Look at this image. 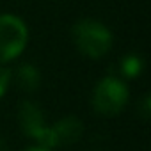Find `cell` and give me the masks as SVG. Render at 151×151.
I'll return each mask as SVG.
<instances>
[{"instance_id":"obj_1","label":"cell","mask_w":151,"mask_h":151,"mask_svg":"<svg viewBox=\"0 0 151 151\" xmlns=\"http://www.w3.org/2000/svg\"><path fill=\"white\" fill-rule=\"evenodd\" d=\"M73 43L80 53L91 59L103 57L112 46L110 30L96 20H80L73 25L71 30Z\"/></svg>"},{"instance_id":"obj_2","label":"cell","mask_w":151,"mask_h":151,"mask_svg":"<svg viewBox=\"0 0 151 151\" xmlns=\"http://www.w3.org/2000/svg\"><path fill=\"white\" fill-rule=\"evenodd\" d=\"M29 39V30L23 20L14 14H0V62L18 57Z\"/></svg>"},{"instance_id":"obj_3","label":"cell","mask_w":151,"mask_h":151,"mask_svg":"<svg viewBox=\"0 0 151 151\" xmlns=\"http://www.w3.org/2000/svg\"><path fill=\"white\" fill-rule=\"evenodd\" d=\"M128 101L126 86L116 77H105L93 93V107L101 116H117Z\"/></svg>"},{"instance_id":"obj_4","label":"cell","mask_w":151,"mask_h":151,"mask_svg":"<svg viewBox=\"0 0 151 151\" xmlns=\"http://www.w3.org/2000/svg\"><path fill=\"white\" fill-rule=\"evenodd\" d=\"M20 126L29 137L36 139L39 142V146H43L46 149H52L57 146L52 128L46 126L41 110L30 101H23L20 105Z\"/></svg>"},{"instance_id":"obj_5","label":"cell","mask_w":151,"mask_h":151,"mask_svg":"<svg viewBox=\"0 0 151 151\" xmlns=\"http://www.w3.org/2000/svg\"><path fill=\"white\" fill-rule=\"evenodd\" d=\"M52 132H53L57 146H60V144H73V142H77L78 137L82 135V123L75 116H68V117L60 119L52 128Z\"/></svg>"},{"instance_id":"obj_6","label":"cell","mask_w":151,"mask_h":151,"mask_svg":"<svg viewBox=\"0 0 151 151\" xmlns=\"http://www.w3.org/2000/svg\"><path fill=\"white\" fill-rule=\"evenodd\" d=\"M16 82L23 91H34L39 86V71L30 64H23L18 68Z\"/></svg>"},{"instance_id":"obj_7","label":"cell","mask_w":151,"mask_h":151,"mask_svg":"<svg viewBox=\"0 0 151 151\" xmlns=\"http://www.w3.org/2000/svg\"><path fill=\"white\" fill-rule=\"evenodd\" d=\"M142 69H144V60H142L140 55H135V53L126 55L123 59V62H121V71L126 75V77H132V78L139 77L142 73Z\"/></svg>"},{"instance_id":"obj_8","label":"cell","mask_w":151,"mask_h":151,"mask_svg":"<svg viewBox=\"0 0 151 151\" xmlns=\"http://www.w3.org/2000/svg\"><path fill=\"white\" fill-rule=\"evenodd\" d=\"M9 80H11L9 71H7L6 68L0 66V96H4V93H6V89H7V86H9Z\"/></svg>"},{"instance_id":"obj_9","label":"cell","mask_w":151,"mask_h":151,"mask_svg":"<svg viewBox=\"0 0 151 151\" xmlns=\"http://www.w3.org/2000/svg\"><path fill=\"white\" fill-rule=\"evenodd\" d=\"M23 151H50V149H46V147H43V146H30V147H27V149H23Z\"/></svg>"},{"instance_id":"obj_10","label":"cell","mask_w":151,"mask_h":151,"mask_svg":"<svg viewBox=\"0 0 151 151\" xmlns=\"http://www.w3.org/2000/svg\"><path fill=\"white\" fill-rule=\"evenodd\" d=\"M0 151H7V146H6V142L0 139Z\"/></svg>"}]
</instances>
